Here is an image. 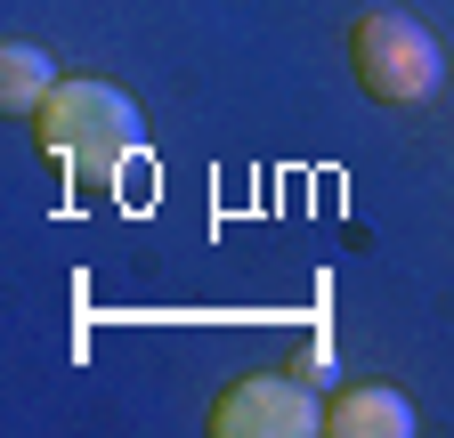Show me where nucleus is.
<instances>
[{"label":"nucleus","mask_w":454,"mask_h":438,"mask_svg":"<svg viewBox=\"0 0 454 438\" xmlns=\"http://www.w3.org/2000/svg\"><path fill=\"white\" fill-rule=\"evenodd\" d=\"M33 122H41V154L74 187H114V171L130 154H146V122L130 90H114V82H57Z\"/></svg>","instance_id":"nucleus-1"},{"label":"nucleus","mask_w":454,"mask_h":438,"mask_svg":"<svg viewBox=\"0 0 454 438\" xmlns=\"http://www.w3.org/2000/svg\"><path fill=\"white\" fill-rule=\"evenodd\" d=\"M211 430L219 438H317L325 430V406L301 390L293 373H244L236 390H219Z\"/></svg>","instance_id":"nucleus-3"},{"label":"nucleus","mask_w":454,"mask_h":438,"mask_svg":"<svg viewBox=\"0 0 454 438\" xmlns=\"http://www.w3.org/2000/svg\"><path fill=\"white\" fill-rule=\"evenodd\" d=\"M325 430L333 438H406L414 430V398L406 390H340Z\"/></svg>","instance_id":"nucleus-4"},{"label":"nucleus","mask_w":454,"mask_h":438,"mask_svg":"<svg viewBox=\"0 0 454 438\" xmlns=\"http://www.w3.org/2000/svg\"><path fill=\"white\" fill-rule=\"evenodd\" d=\"M349 66H357L365 98H381V106H430L446 82V49L406 9H365L349 33Z\"/></svg>","instance_id":"nucleus-2"},{"label":"nucleus","mask_w":454,"mask_h":438,"mask_svg":"<svg viewBox=\"0 0 454 438\" xmlns=\"http://www.w3.org/2000/svg\"><path fill=\"white\" fill-rule=\"evenodd\" d=\"M49 90H57V66L41 58L33 41H9V49H0V106H9V114H41Z\"/></svg>","instance_id":"nucleus-5"}]
</instances>
